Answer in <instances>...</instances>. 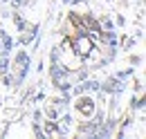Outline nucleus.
Returning <instances> with one entry per match:
<instances>
[{"label": "nucleus", "mask_w": 146, "mask_h": 139, "mask_svg": "<svg viewBox=\"0 0 146 139\" xmlns=\"http://www.w3.org/2000/svg\"><path fill=\"white\" fill-rule=\"evenodd\" d=\"M74 108H76V112H79L83 119H90L92 115H94V110H97V103H94V99H92V97H88V94H81V97L76 99Z\"/></svg>", "instance_id": "obj_1"}]
</instances>
